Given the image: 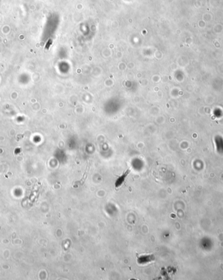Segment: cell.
I'll use <instances>...</instances> for the list:
<instances>
[{"label":"cell","mask_w":223,"mask_h":280,"mask_svg":"<svg viewBox=\"0 0 223 280\" xmlns=\"http://www.w3.org/2000/svg\"><path fill=\"white\" fill-rule=\"evenodd\" d=\"M154 259V255H143L140 256L138 259V262L140 264H145L149 262H151Z\"/></svg>","instance_id":"1"},{"label":"cell","mask_w":223,"mask_h":280,"mask_svg":"<svg viewBox=\"0 0 223 280\" xmlns=\"http://www.w3.org/2000/svg\"><path fill=\"white\" fill-rule=\"evenodd\" d=\"M129 172H130V169H128L125 172H124V173L120 176V177H119L117 179L116 183H115V186H116V188H118L119 187H120L122 185L123 183H124V181H125V178L129 174Z\"/></svg>","instance_id":"2"}]
</instances>
